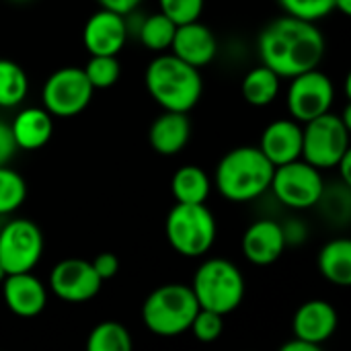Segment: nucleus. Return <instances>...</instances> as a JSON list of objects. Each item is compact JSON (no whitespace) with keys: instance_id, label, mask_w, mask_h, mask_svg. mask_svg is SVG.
<instances>
[{"instance_id":"obj_1","label":"nucleus","mask_w":351,"mask_h":351,"mask_svg":"<svg viewBox=\"0 0 351 351\" xmlns=\"http://www.w3.org/2000/svg\"><path fill=\"white\" fill-rule=\"evenodd\" d=\"M325 35L315 21L284 14L259 33L257 51L261 64L280 78H292L315 70L325 58Z\"/></svg>"},{"instance_id":"obj_2","label":"nucleus","mask_w":351,"mask_h":351,"mask_svg":"<svg viewBox=\"0 0 351 351\" xmlns=\"http://www.w3.org/2000/svg\"><path fill=\"white\" fill-rule=\"evenodd\" d=\"M144 84L148 95L165 111L189 113L199 103L204 93V78L199 68L167 51L150 60L144 74Z\"/></svg>"},{"instance_id":"obj_3","label":"nucleus","mask_w":351,"mask_h":351,"mask_svg":"<svg viewBox=\"0 0 351 351\" xmlns=\"http://www.w3.org/2000/svg\"><path fill=\"white\" fill-rule=\"evenodd\" d=\"M274 169L259 146H239L220 158L214 185L224 199L247 204L269 191Z\"/></svg>"},{"instance_id":"obj_4","label":"nucleus","mask_w":351,"mask_h":351,"mask_svg":"<svg viewBox=\"0 0 351 351\" xmlns=\"http://www.w3.org/2000/svg\"><path fill=\"white\" fill-rule=\"evenodd\" d=\"M199 304L187 284H162L142 304V321L152 335L179 337L189 331Z\"/></svg>"},{"instance_id":"obj_5","label":"nucleus","mask_w":351,"mask_h":351,"mask_svg":"<svg viewBox=\"0 0 351 351\" xmlns=\"http://www.w3.org/2000/svg\"><path fill=\"white\" fill-rule=\"evenodd\" d=\"M191 292L199 308L226 317L243 304L245 278L232 261L212 257L206 259L193 274Z\"/></svg>"},{"instance_id":"obj_6","label":"nucleus","mask_w":351,"mask_h":351,"mask_svg":"<svg viewBox=\"0 0 351 351\" xmlns=\"http://www.w3.org/2000/svg\"><path fill=\"white\" fill-rule=\"evenodd\" d=\"M169 245L187 259L204 257L216 243V218L206 204H175L165 222Z\"/></svg>"},{"instance_id":"obj_7","label":"nucleus","mask_w":351,"mask_h":351,"mask_svg":"<svg viewBox=\"0 0 351 351\" xmlns=\"http://www.w3.org/2000/svg\"><path fill=\"white\" fill-rule=\"evenodd\" d=\"M350 109L343 115L323 113L302 123V156L319 171L335 169L346 152H350Z\"/></svg>"},{"instance_id":"obj_8","label":"nucleus","mask_w":351,"mask_h":351,"mask_svg":"<svg viewBox=\"0 0 351 351\" xmlns=\"http://www.w3.org/2000/svg\"><path fill=\"white\" fill-rule=\"evenodd\" d=\"M269 189L282 206L302 212L317 208L325 189V179L317 167L304 158H296L274 169Z\"/></svg>"},{"instance_id":"obj_9","label":"nucleus","mask_w":351,"mask_h":351,"mask_svg":"<svg viewBox=\"0 0 351 351\" xmlns=\"http://www.w3.org/2000/svg\"><path fill=\"white\" fill-rule=\"evenodd\" d=\"M95 88L82 68L66 66L51 72L41 88V103L53 117H74L93 101Z\"/></svg>"},{"instance_id":"obj_10","label":"nucleus","mask_w":351,"mask_h":351,"mask_svg":"<svg viewBox=\"0 0 351 351\" xmlns=\"http://www.w3.org/2000/svg\"><path fill=\"white\" fill-rule=\"evenodd\" d=\"M43 255V232L27 218H14L0 228V263L8 274L33 271Z\"/></svg>"},{"instance_id":"obj_11","label":"nucleus","mask_w":351,"mask_h":351,"mask_svg":"<svg viewBox=\"0 0 351 351\" xmlns=\"http://www.w3.org/2000/svg\"><path fill=\"white\" fill-rule=\"evenodd\" d=\"M333 101H335V86L331 78L319 68L290 78L286 105L292 119L306 123L331 111Z\"/></svg>"},{"instance_id":"obj_12","label":"nucleus","mask_w":351,"mask_h":351,"mask_svg":"<svg viewBox=\"0 0 351 351\" xmlns=\"http://www.w3.org/2000/svg\"><path fill=\"white\" fill-rule=\"evenodd\" d=\"M103 280L86 259H62L49 274V290L64 302L80 304L93 300L101 292Z\"/></svg>"},{"instance_id":"obj_13","label":"nucleus","mask_w":351,"mask_h":351,"mask_svg":"<svg viewBox=\"0 0 351 351\" xmlns=\"http://www.w3.org/2000/svg\"><path fill=\"white\" fill-rule=\"evenodd\" d=\"M125 16L107 8L97 10L88 16L82 29V43L90 56H117L128 43Z\"/></svg>"},{"instance_id":"obj_14","label":"nucleus","mask_w":351,"mask_h":351,"mask_svg":"<svg viewBox=\"0 0 351 351\" xmlns=\"http://www.w3.org/2000/svg\"><path fill=\"white\" fill-rule=\"evenodd\" d=\"M0 286L8 311L21 319H33L47 306V288L33 271L8 274Z\"/></svg>"},{"instance_id":"obj_15","label":"nucleus","mask_w":351,"mask_h":351,"mask_svg":"<svg viewBox=\"0 0 351 351\" xmlns=\"http://www.w3.org/2000/svg\"><path fill=\"white\" fill-rule=\"evenodd\" d=\"M243 255L249 263L265 267L276 263L286 251V237L280 222L263 218L253 222L243 234Z\"/></svg>"},{"instance_id":"obj_16","label":"nucleus","mask_w":351,"mask_h":351,"mask_svg":"<svg viewBox=\"0 0 351 351\" xmlns=\"http://www.w3.org/2000/svg\"><path fill=\"white\" fill-rule=\"evenodd\" d=\"M171 53L195 68H204L218 56V39L214 31L199 21L183 23L175 29Z\"/></svg>"},{"instance_id":"obj_17","label":"nucleus","mask_w":351,"mask_h":351,"mask_svg":"<svg viewBox=\"0 0 351 351\" xmlns=\"http://www.w3.org/2000/svg\"><path fill=\"white\" fill-rule=\"evenodd\" d=\"M339 327V315L335 306L327 300H308L304 302L292 321L294 337L311 341L315 346H323L329 341Z\"/></svg>"},{"instance_id":"obj_18","label":"nucleus","mask_w":351,"mask_h":351,"mask_svg":"<svg viewBox=\"0 0 351 351\" xmlns=\"http://www.w3.org/2000/svg\"><path fill=\"white\" fill-rule=\"evenodd\" d=\"M259 150L274 167L292 162L302 156V123L288 117L271 121L259 142Z\"/></svg>"},{"instance_id":"obj_19","label":"nucleus","mask_w":351,"mask_h":351,"mask_svg":"<svg viewBox=\"0 0 351 351\" xmlns=\"http://www.w3.org/2000/svg\"><path fill=\"white\" fill-rule=\"evenodd\" d=\"M191 138V121L187 113L162 111L150 125L148 142L160 156L179 154Z\"/></svg>"},{"instance_id":"obj_20","label":"nucleus","mask_w":351,"mask_h":351,"mask_svg":"<svg viewBox=\"0 0 351 351\" xmlns=\"http://www.w3.org/2000/svg\"><path fill=\"white\" fill-rule=\"evenodd\" d=\"M19 150H39L53 136V115L43 107H25L10 121Z\"/></svg>"},{"instance_id":"obj_21","label":"nucleus","mask_w":351,"mask_h":351,"mask_svg":"<svg viewBox=\"0 0 351 351\" xmlns=\"http://www.w3.org/2000/svg\"><path fill=\"white\" fill-rule=\"evenodd\" d=\"M171 191L177 204H206L212 191V179L197 165H183L171 179Z\"/></svg>"},{"instance_id":"obj_22","label":"nucleus","mask_w":351,"mask_h":351,"mask_svg":"<svg viewBox=\"0 0 351 351\" xmlns=\"http://www.w3.org/2000/svg\"><path fill=\"white\" fill-rule=\"evenodd\" d=\"M321 276L341 288L351 286V241L333 239L319 253Z\"/></svg>"},{"instance_id":"obj_23","label":"nucleus","mask_w":351,"mask_h":351,"mask_svg":"<svg viewBox=\"0 0 351 351\" xmlns=\"http://www.w3.org/2000/svg\"><path fill=\"white\" fill-rule=\"evenodd\" d=\"M282 78L267 66H257L249 70L241 82V93L245 101L253 107H267L280 95Z\"/></svg>"},{"instance_id":"obj_24","label":"nucleus","mask_w":351,"mask_h":351,"mask_svg":"<svg viewBox=\"0 0 351 351\" xmlns=\"http://www.w3.org/2000/svg\"><path fill=\"white\" fill-rule=\"evenodd\" d=\"M29 95L27 72L12 60L0 58V107L14 109Z\"/></svg>"},{"instance_id":"obj_25","label":"nucleus","mask_w":351,"mask_h":351,"mask_svg":"<svg viewBox=\"0 0 351 351\" xmlns=\"http://www.w3.org/2000/svg\"><path fill=\"white\" fill-rule=\"evenodd\" d=\"M175 29H177V25L165 12L158 10V12L142 19L140 27H138V39L146 49L162 53V51L171 49Z\"/></svg>"},{"instance_id":"obj_26","label":"nucleus","mask_w":351,"mask_h":351,"mask_svg":"<svg viewBox=\"0 0 351 351\" xmlns=\"http://www.w3.org/2000/svg\"><path fill=\"white\" fill-rule=\"evenodd\" d=\"M134 341L130 331L115 321H103L99 323L86 339L88 351H132Z\"/></svg>"},{"instance_id":"obj_27","label":"nucleus","mask_w":351,"mask_h":351,"mask_svg":"<svg viewBox=\"0 0 351 351\" xmlns=\"http://www.w3.org/2000/svg\"><path fill=\"white\" fill-rule=\"evenodd\" d=\"M27 199V181L8 165L0 167V218L14 214Z\"/></svg>"},{"instance_id":"obj_28","label":"nucleus","mask_w":351,"mask_h":351,"mask_svg":"<svg viewBox=\"0 0 351 351\" xmlns=\"http://www.w3.org/2000/svg\"><path fill=\"white\" fill-rule=\"evenodd\" d=\"M82 70L95 90L113 86L121 76V64L117 56H90Z\"/></svg>"},{"instance_id":"obj_29","label":"nucleus","mask_w":351,"mask_h":351,"mask_svg":"<svg viewBox=\"0 0 351 351\" xmlns=\"http://www.w3.org/2000/svg\"><path fill=\"white\" fill-rule=\"evenodd\" d=\"M351 185H346V183H341V185H337L335 187V191L333 189H327V185H325V189H323V193H321V199H319V208L323 210V214H325V218L329 220V222H348L350 220V214H351V191H350Z\"/></svg>"},{"instance_id":"obj_30","label":"nucleus","mask_w":351,"mask_h":351,"mask_svg":"<svg viewBox=\"0 0 351 351\" xmlns=\"http://www.w3.org/2000/svg\"><path fill=\"white\" fill-rule=\"evenodd\" d=\"M189 331L193 333V337L202 343H212L216 339H220V335L224 333V317L206 308H199L197 315L193 317Z\"/></svg>"},{"instance_id":"obj_31","label":"nucleus","mask_w":351,"mask_h":351,"mask_svg":"<svg viewBox=\"0 0 351 351\" xmlns=\"http://www.w3.org/2000/svg\"><path fill=\"white\" fill-rule=\"evenodd\" d=\"M286 14L306 21H321L333 12V0H278Z\"/></svg>"},{"instance_id":"obj_32","label":"nucleus","mask_w":351,"mask_h":351,"mask_svg":"<svg viewBox=\"0 0 351 351\" xmlns=\"http://www.w3.org/2000/svg\"><path fill=\"white\" fill-rule=\"evenodd\" d=\"M206 0H158L160 12H165L175 25L199 21Z\"/></svg>"},{"instance_id":"obj_33","label":"nucleus","mask_w":351,"mask_h":351,"mask_svg":"<svg viewBox=\"0 0 351 351\" xmlns=\"http://www.w3.org/2000/svg\"><path fill=\"white\" fill-rule=\"evenodd\" d=\"M90 263H93L97 276H99L103 282L115 278L117 271H119V257H117L115 253H101V255H97Z\"/></svg>"},{"instance_id":"obj_34","label":"nucleus","mask_w":351,"mask_h":351,"mask_svg":"<svg viewBox=\"0 0 351 351\" xmlns=\"http://www.w3.org/2000/svg\"><path fill=\"white\" fill-rule=\"evenodd\" d=\"M16 150L19 148L14 144V138H12V132H10V123L0 119V167L8 165L14 158Z\"/></svg>"},{"instance_id":"obj_35","label":"nucleus","mask_w":351,"mask_h":351,"mask_svg":"<svg viewBox=\"0 0 351 351\" xmlns=\"http://www.w3.org/2000/svg\"><path fill=\"white\" fill-rule=\"evenodd\" d=\"M97 2L101 4V8L119 12V14H123V16L132 14V12L142 4V0H97Z\"/></svg>"},{"instance_id":"obj_36","label":"nucleus","mask_w":351,"mask_h":351,"mask_svg":"<svg viewBox=\"0 0 351 351\" xmlns=\"http://www.w3.org/2000/svg\"><path fill=\"white\" fill-rule=\"evenodd\" d=\"M284 228V237H286V245H292V243H302L306 239V228L304 224L300 222H290V224H282Z\"/></svg>"},{"instance_id":"obj_37","label":"nucleus","mask_w":351,"mask_h":351,"mask_svg":"<svg viewBox=\"0 0 351 351\" xmlns=\"http://www.w3.org/2000/svg\"><path fill=\"white\" fill-rule=\"evenodd\" d=\"M282 351H321V348L311 341H304L300 337H292L290 341H286L282 346Z\"/></svg>"},{"instance_id":"obj_38","label":"nucleus","mask_w":351,"mask_h":351,"mask_svg":"<svg viewBox=\"0 0 351 351\" xmlns=\"http://www.w3.org/2000/svg\"><path fill=\"white\" fill-rule=\"evenodd\" d=\"M351 150L350 152H346L343 156H341V160L335 165V169L339 171V175H341V183H346V185H351Z\"/></svg>"},{"instance_id":"obj_39","label":"nucleus","mask_w":351,"mask_h":351,"mask_svg":"<svg viewBox=\"0 0 351 351\" xmlns=\"http://www.w3.org/2000/svg\"><path fill=\"white\" fill-rule=\"evenodd\" d=\"M333 10L348 16V14H351V0H333Z\"/></svg>"},{"instance_id":"obj_40","label":"nucleus","mask_w":351,"mask_h":351,"mask_svg":"<svg viewBox=\"0 0 351 351\" xmlns=\"http://www.w3.org/2000/svg\"><path fill=\"white\" fill-rule=\"evenodd\" d=\"M4 278H6V271H4V267H2V263H0V284H2Z\"/></svg>"},{"instance_id":"obj_41","label":"nucleus","mask_w":351,"mask_h":351,"mask_svg":"<svg viewBox=\"0 0 351 351\" xmlns=\"http://www.w3.org/2000/svg\"><path fill=\"white\" fill-rule=\"evenodd\" d=\"M12 2H16V4H25V2H29V0H12Z\"/></svg>"},{"instance_id":"obj_42","label":"nucleus","mask_w":351,"mask_h":351,"mask_svg":"<svg viewBox=\"0 0 351 351\" xmlns=\"http://www.w3.org/2000/svg\"><path fill=\"white\" fill-rule=\"evenodd\" d=\"M0 228H2V222H0Z\"/></svg>"}]
</instances>
